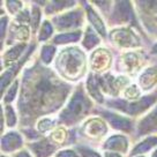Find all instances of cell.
Returning a JSON list of instances; mask_svg holds the SVG:
<instances>
[{
  "instance_id": "cb8c5ba5",
  "label": "cell",
  "mask_w": 157,
  "mask_h": 157,
  "mask_svg": "<svg viewBox=\"0 0 157 157\" xmlns=\"http://www.w3.org/2000/svg\"><path fill=\"white\" fill-rule=\"evenodd\" d=\"M102 43V37L97 34V31L94 29L93 27L87 25L83 33V38H82V49L84 51H95L97 46Z\"/></svg>"
},
{
  "instance_id": "74e56055",
  "label": "cell",
  "mask_w": 157,
  "mask_h": 157,
  "mask_svg": "<svg viewBox=\"0 0 157 157\" xmlns=\"http://www.w3.org/2000/svg\"><path fill=\"white\" fill-rule=\"evenodd\" d=\"M0 25H1V40H2V44H4L6 37H7V33H8V27H10V20L6 15H1Z\"/></svg>"
},
{
  "instance_id": "9c48e42d",
  "label": "cell",
  "mask_w": 157,
  "mask_h": 157,
  "mask_svg": "<svg viewBox=\"0 0 157 157\" xmlns=\"http://www.w3.org/2000/svg\"><path fill=\"white\" fill-rule=\"evenodd\" d=\"M94 110V113L103 118L109 126H111L114 131H119L121 134H132L134 132V121L131 118L123 116L120 113H116L114 111H110L108 109L99 108Z\"/></svg>"
},
{
  "instance_id": "8d00e7d4",
  "label": "cell",
  "mask_w": 157,
  "mask_h": 157,
  "mask_svg": "<svg viewBox=\"0 0 157 157\" xmlns=\"http://www.w3.org/2000/svg\"><path fill=\"white\" fill-rule=\"evenodd\" d=\"M15 22L25 25H30V22H31V12L28 8H25L22 12H20L19 14L15 16Z\"/></svg>"
},
{
  "instance_id": "ab89813d",
  "label": "cell",
  "mask_w": 157,
  "mask_h": 157,
  "mask_svg": "<svg viewBox=\"0 0 157 157\" xmlns=\"http://www.w3.org/2000/svg\"><path fill=\"white\" fill-rule=\"evenodd\" d=\"M13 157H33V155L30 154L29 150H25V149H22V150H20V151L15 152Z\"/></svg>"
},
{
  "instance_id": "603a6c76",
  "label": "cell",
  "mask_w": 157,
  "mask_h": 157,
  "mask_svg": "<svg viewBox=\"0 0 157 157\" xmlns=\"http://www.w3.org/2000/svg\"><path fill=\"white\" fill-rule=\"evenodd\" d=\"M84 88L86 91L89 95V97L93 101H95L98 104H105V98H104V94L101 90L99 83H98L97 75L94 73L88 74L86 83H84Z\"/></svg>"
},
{
  "instance_id": "6da1fadb",
  "label": "cell",
  "mask_w": 157,
  "mask_h": 157,
  "mask_svg": "<svg viewBox=\"0 0 157 157\" xmlns=\"http://www.w3.org/2000/svg\"><path fill=\"white\" fill-rule=\"evenodd\" d=\"M17 110L20 125L34 127L39 119L57 112L68 102L73 84L37 60L23 69Z\"/></svg>"
},
{
  "instance_id": "f1b7e54d",
  "label": "cell",
  "mask_w": 157,
  "mask_h": 157,
  "mask_svg": "<svg viewBox=\"0 0 157 157\" xmlns=\"http://www.w3.org/2000/svg\"><path fill=\"white\" fill-rule=\"evenodd\" d=\"M57 50V46L53 44H44L39 51V61L45 66L51 65L56 59Z\"/></svg>"
},
{
  "instance_id": "2e32d148",
  "label": "cell",
  "mask_w": 157,
  "mask_h": 157,
  "mask_svg": "<svg viewBox=\"0 0 157 157\" xmlns=\"http://www.w3.org/2000/svg\"><path fill=\"white\" fill-rule=\"evenodd\" d=\"M135 131L137 137L149 136L157 133V104L137 121Z\"/></svg>"
},
{
  "instance_id": "b9f144b4",
  "label": "cell",
  "mask_w": 157,
  "mask_h": 157,
  "mask_svg": "<svg viewBox=\"0 0 157 157\" xmlns=\"http://www.w3.org/2000/svg\"><path fill=\"white\" fill-rule=\"evenodd\" d=\"M149 53L151 54V56H157V42L151 46V49H150V51H149Z\"/></svg>"
},
{
  "instance_id": "4316f807",
  "label": "cell",
  "mask_w": 157,
  "mask_h": 157,
  "mask_svg": "<svg viewBox=\"0 0 157 157\" xmlns=\"http://www.w3.org/2000/svg\"><path fill=\"white\" fill-rule=\"evenodd\" d=\"M78 5L76 1H46V4L44 6V12L46 15H59V13H61L63 10H73V7Z\"/></svg>"
},
{
  "instance_id": "4dcf8cb0",
  "label": "cell",
  "mask_w": 157,
  "mask_h": 157,
  "mask_svg": "<svg viewBox=\"0 0 157 157\" xmlns=\"http://www.w3.org/2000/svg\"><path fill=\"white\" fill-rule=\"evenodd\" d=\"M58 120L57 119H52L50 117H44L39 119L36 123V129L38 131L39 134L44 135L46 133H51L56 127H58Z\"/></svg>"
},
{
  "instance_id": "44dd1931",
  "label": "cell",
  "mask_w": 157,
  "mask_h": 157,
  "mask_svg": "<svg viewBox=\"0 0 157 157\" xmlns=\"http://www.w3.org/2000/svg\"><path fill=\"white\" fill-rule=\"evenodd\" d=\"M29 48V44H19L10 46L8 49L4 51L2 53V68H10L13 65H15L20 59L22 58L27 50Z\"/></svg>"
},
{
  "instance_id": "d6a6232c",
  "label": "cell",
  "mask_w": 157,
  "mask_h": 157,
  "mask_svg": "<svg viewBox=\"0 0 157 157\" xmlns=\"http://www.w3.org/2000/svg\"><path fill=\"white\" fill-rule=\"evenodd\" d=\"M19 87H20V80L16 78L14 82L7 88V90H6L5 93L2 94V105L4 104H10L15 98L17 97Z\"/></svg>"
},
{
  "instance_id": "8fae6325",
  "label": "cell",
  "mask_w": 157,
  "mask_h": 157,
  "mask_svg": "<svg viewBox=\"0 0 157 157\" xmlns=\"http://www.w3.org/2000/svg\"><path fill=\"white\" fill-rule=\"evenodd\" d=\"M82 136L89 140H102L109 133V125L102 117L95 116L86 119L80 128Z\"/></svg>"
},
{
  "instance_id": "ac0fdd59",
  "label": "cell",
  "mask_w": 157,
  "mask_h": 157,
  "mask_svg": "<svg viewBox=\"0 0 157 157\" xmlns=\"http://www.w3.org/2000/svg\"><path fill=\"white\" fill-rule=\"evenodd\" d=\"M25 137L16 131H8L1 137V151L4 154H15L22 150L25 146Z\"/></svg>"
},
{
  "instance_id": "e575fe53",
  "label": "cell",
  "mask_w": 157,
  "mask_h": 157,
  "mask_svg": "<svg viewBox=\"0 0 157 157\" xmlns=\"http://www.w3.org/2000/svg\"><path fill=\"white\" fill-rule=\"evenodd\" d=\"M23 5H25V4H23L22 1H17V0H8V1L5 2L7 12H8L10 14L14 15V16H16L20 12H22V10H25Z\"/></svg>"
},
{
  "instance_id": "83f0119b",
  "label": "cell",
  "mask_w": 157,
  "mask_h": 157,
  "mask_svg": "<svg viewBox=\"0 0 157 157\" xmlns=\"http://www.w3.org/2000/svg\"><path fill=\"white\" fill-rule=\"evenodd\" d=\"M4 116H2V128L5 127V124H7L8 128H15L19 123L17 113L12 106V104H4Z\"/></svg>"
},
{
  "instance_id": "60d3db41",
  "label": "cell",
  "mask_w": 157,
  "mask_h": 157,
  "mask_svg": "<svg viewBox=\"0 0 157 157\" xmlns=\"http://www.w3.org/2000/svg\"><path fill=\"white\" fill-rule=\"evenodd\" d=\"M103 157H124L119 152H114V151H104L103 152Z\"/></svg>"
},
{
  "instance_id": "1f68e13d",
  "label": "cell",
  "mask_w": 157,
  "mask_h": 157,
  "mask_svg": "<svg viewBox=\"0 0 157 157\" xmlns=\"http://www.w3.org/2000/svg\"><path fill=\"white\" fill-rule=\"evenodd\" d=\"M42 8L39 7L37 2H33L31 4V22H30V27H31V31L34 35H37V31L40 28V19H42Z\"/></svg>"
},
{
  "instance_id": "484cf974",
  "label": "cell",
  "mask_w": 157,
  "mask_h": 157,
  "mask_svg": "<svg viewBox=\"0 0 157 157\" xmlns=\"http://www.w3.org/2000/svg\"><path fill=\"white\" fill-rule=\"evenodd\" d=\"M155 147H157V135H149L133 147V149L129 151V157L144 155L147 152L151 151L152 148Z\"/></svg>"
},
{
  "instance_id": "5b68a950",
  "label": "cell",
  "mask_w": 157,
  "mask_h": 157,
  "mask_svg": "<svg viewBox=\"0 0 157 157\" xmlns=\"http://www.w3.org/2000/svg\"><path fill=\"white\" fill-rule=\"evenodd\" d=\"M108 17L109 23L112 27H132L142 31L137 21L134 2L132 1H114Z\"/></svg>"
},
{
  "instance_id": "d590c367",
  "label": "cell",
  "mask_w": 157,
  "mask_h": 157,
  "mask_svg": "<svg viewBox=\"0 0 157 157\" xmlns=\"http://www.w3.org/2000/svg\"><path fill=\"white\" fill-rule=\"evenodd\" d=\"M75 149L78 152L80 157H102V155L98 151H96L95 149L88 147V146H84V144H76Z\"/></svg>"
},
{
  "instance_id": "e0dca14e",
  "label": "cell",
  "mask_w": 157,
  "mask_h": 157,
  "mask_svg": "<svg viewBox=\"0 0 157 157\" xmlns=\"http://www.w3.org/2000/svg\"><path fill=\"white\" fill-rule=\"evenodd\" d=\"M27 146L34 157H50L58 151V146L54 144L49 137L44 136L37 141L28 142Z\"/></svg>"
},
{
  "instance_id": "7402d4cb",
  "label": "cell",
  "mask_w": 157,
  "mask_h": 157,
  "mask_svg": "<svg viewBox=\"0 0 157 157\" xmlns=\"http://www.w3.org/2000/svg\"><path fill=\"white\" fill-rule=\"evenodd\" d=\"M157 84V67L149 66L137 76V86L142 91H150Z\"/></svg>"
},
{
  "instance_id": "d6986e66",
  "label": "cell",
  "mask_w": 157,
  "mask_h": 157,
  "mask_svg": "<svg viewBox=\"0 0 157 157\" xmlns=\"http://www.w3.org/2000/svg\"><path fill=\"white\" fill-rule=\"evenodd\" d=\"M81 4L83 6V10L86 12V17L90 23V27H93L102 38H106L108 37V31H106L105 23H104L102 16L98 14L97 10L94 8L93 4L87 2V1H83Z\"/></svg>"
},
{
  "instance_id": "3957f363",
  "label": "cell",
  "mask_w": 157,
  "mask_h": 157,
  "mask_svg": "<svg viewBox=\"0 0 157 157\" xmlns=\"http://www.w3.org/2000/svg\"><path fill=\"white\" fill-rule=\"evenodd\" d=\"M94 109L93 99L86 91L84 84L78 83L74 88L73 94L71 95L65 108L59 112L57 120L59 125L65 127L75 126L83 123L89 114L94 112Z\"/></svg>"
},
{
  "instance_id": "d4e9b609",
  "label": "cell",
  "mask_w": 157,
  "mask_h": 157,
  "mask_svg": "<svg viewBox=\"0 0 157 157\" xmlns=\"http://www.w3.org/2000/svg\"><path fill=\"white\" fill-rule=\"evenodd\" d=\"M82 36H83L82 30H75V31H68V33H59L54 35L51 40L53 45H68L80 42L81 38H83Z\"/></svg>"
},
{
  "instance_id": "8992f818",
  "label": "cell",
  "mask_w": 157,
  "mask_h": 157,
  "mask_svg": "<svg viewBox=\"0 0 157 157\" xmlns=\"http://www.w3.org/2000/svg\"><path fill=\"white\" fill-rule=\"evenodd\" d=\"M84 16H86V12L83 8L76 7L75 10L73 8L59 15H54L51 22L57 31L68 33V31L81 30V27L84 23Z\"/></svg>"
},
{
  "instance_id": "ffe728a7",
  "label": "cell",
  "mask_w": 157,
  "mask_h": 157,
  "mask_svg": "<svg viewBox=\"0 0 157 157\" xmlns=\"http://www.w3.org/2000/svg\"><path fill=\"white\" fill-rule=\"evenodd\" d=\"M104 151H114L119 154H127L129 149V140L124 134H113L110 135L102 144Z\"/></svg>"
},
{
  "instance_id": "9a60e30c",
  "label": "cell",
  "mask_w": 157,
  "mask_h": 157,
  "mask_svg": "<svg viewBox=\"0 0 157 157\" xmlns=\"http://www.w3.org/2000/svg\"><path fill=\"white\" fill-rule=\"evenodd\" d=\"M30 36V28L25 25H21L17 22H12L10 23L8 27V33H7V37H6L5 43L2 45H8L10 46H14V45L19 44H28V39Z\"/></svg>"
},
{
  "instance_id": "4fadbf2b",
  "label": "cell",
  "mask_w": 157,
  "mask_h": 157,
  "mask_svg": "<svg viewBox=\"0 0 157 157\" xmlns=\"http://www.w3.org/2000/svg\"><path fill=\"white\" fill-rule=\"evenodd\" d=\"M112 64V53L106 48H97L93 51L89 58V65L91 73L94 74H104L110 69Z\"/></svg>"
},
{
  "instance_id": "277c9868",
  "label": "cell",
  "mask_w": 157,
  "mask_h": 157,
  "mask_svg": "<svg viewBox=\"0 0 157 157\" xmlns=\"http://www.w3.org/2000/svg\"><path fill=\"white\" fill-rule=\"evenodd\" d=\"M157 104V93L142 96L135 101H127L123 97L110 98L105 101V106L126 114L128 117H137L151 110Z\"/></svg>"
},
{
  "instance_id": "52a82bcc",
  "label": "cell",
  "mask_w": 157,
  "mask_h": 157,
  "mask_svg": "<svg viewBox=\"0 0 157 157\" xmlns=\"http://www.w3.org/2000/svg\"><path fill=\"white\" fill-rule=\"evenodd\" d=\"M110 42L120 49H135L141 46V38L132 27L113 28L109 33Z\"/></svg>"
},
{
  "instance_id": "ba28073f",
  "label": "cell",
  "mask_w": 157,
  "mask_h": 157,
  "mask_svg": "<svg viewBox=\"0 0 157 157\" xmlns=\"http://www.w3.org/2000/svg\"><path fill=\"white\" fill-rule=\"evenodd\" d=\"M97 75V74H96ZM97 80L102 93L117 98L119 94L131 84V80L126 75H113L111 73H104L97 75Z\"/></svg>"
},
{
  "instance_id": "30bf717a",
  "label": "cell",
  "mask_w": 157,
  "mask_h": 157,
  "mask_svg": "<svg viewBox=\"0 0 157 157\" xmlns=\"http://www.w3.org/2000/svg\"><path fill=\"white\" fill-rule=\"evenodd\" d=\"M134 6H136L137 17L144 29L151 35H157V1H136Z\"/></svg>"
},
{
  "instance_id": "836d02e7",
  "label": "cell",
  "mask_w": 157,
  "mask_h": 157,
  "mask_svg": "<svg viewBox=\"0 0 157 157\" xmlns=\"http://www.w3.org/2000/svg\"><path fill=\"white\" fill-rule=\"evenodd\" d=\"M141 89L140 87L137 86V83H131L129 86H127L125 90L123 91L124 94V97L125 99H127V101H135V99H139V98H141Z\"/></svg>"
},
{
  "instance_id": "7a4b0ae2",
  "label": "cell",
  "mask_w": 157,
  "mask_h": 157,
  "mask_svg": "<svg viewBox=\"0 0 157 157\" xmlns=\"http://www.w3.org/2000/svg\"><path fill=\"white\" fill-rule=\"evenodd\" d=\"M54 69L68 83L80 81L87 72V57L78 46H66L59 51L54 59Z\"/></svg>"
},
{
  "instance_id": "f546056e",
  "label": "cell",
  "mask_w": 157,
  "mask_h": 157,
  "mask_svg": "<svg viewBox=\"0 0 157 157\" xmlns=\"http://www.w3.org/2000/svg\"><path fill=\"white\" fill-rule=\"evenodd\" d=\"M53 33H54V27L52 25V22L49 21V20H44L42 22V25H40L38 33H37V42H39V43L48 42L53 36Z\"/></svg>"
},
{
  "instance_id": "7bdbcfd3",
  "label": "cell",
  "mask_w": 157,
  "mask_h": 157,
  "mask_svg": "<svg viewBox=\"0 0 157 157\" xmlns=\"http://www.w3.org/2000/svg\"><path fill=\"white\" fill-rule=\"evenodd\" d=\"M150 157H157V148L152 151V154H151V156Z\"/></svg>"
},
{
  "instance_id": "5bb4252c",
  "label": "cell",
  "mask_w": 157,
  "mask_h": 157,
  "mask_svg": "<svg viewBox=\"0 0 157 157\" xmlns=\"http://www.w3.org/2000/svg\"><path fill=\"white\" fill-rule=\"evenodd\" d=\"M35 49H36V43L34 42V43L29 44V48L25 53V56L20 59L16 64L13 65L10 68H7V71H4V73L1 75V90H2V94L5 93L7 88L16 80V74H19L20 71L25 67L27 60L31 57V54L34 53Z\"/></svg>"
},
{
  "instance_id": "f6af8a7d",
  "label": "cell",
  "mask_w": 157,
  "mask_h": 157,
  "mask_svg": "<svg viewBox=\"0 0 157 157\" xmlns=\"http://www.w3.org/2000/svg\"><path fill=\"white\" fill-rule=\"evenodd\" d=\"M1 157H7V156H6V155H4V154H2V155H1Z\"/></svg>"
},
{
  "instance_id": "f35d334b",
  "label": "cell",
  "mask_w": 157,
  "mask_h": 157,
  "mask_svg": "<svg viewBox=\"0 0 157 157\" xmlns=\"http://www.w3.org/2000/svg\"><path fill=\"white\" fill-rule=\"evenodd\" d=\"M54 157H80V155L75 148H72V149L65 148V149H60L56 152Z\"/></svg>"
},
{
  "instance_id": "ee69618b",
  "label": "cell",
  "mask_w": 157,
  "mask_h": 157,
  "mask_svg": "<svg viewBox=\"0 0 157 157\" xmlns=\"http://www.w3.org/2000/svg\"><path fill=\"white\" fill-rule=\"evenodd\" d=\"M134 157H146L144 155H137V156H134Z\"/></svg>"
},
{
  "instance_id": "7c38bea8",
  "label": "cell",
  "mask_w": 157,
  "mask_h": 157,
  "mask_svg": "<svg viewBox=\"0 0 157 157\" xmlns=\"http://www.w3.org/2000/svg\"><path fill=\"white\" fill-rule=\"evenodd\" d=\"M144 58L141 53L128 51L123 53L117 61V71L121 75H135L141 69Z\"/></svg>"
}]
</instances>
